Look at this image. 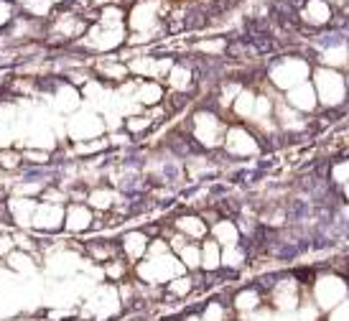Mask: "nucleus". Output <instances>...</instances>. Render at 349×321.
I'll return each instance as SVG.
<instances>
[{
    "label": "nucleus",
    "instance_id": "2",
    "mask_svg": "<svg viewBox=\"0 0 349 321\" xmlns=\"http://www.w3.org/2000/svg\"><path fill=\"white\" fill-rule=\"evenodd\" d=\"M321 46H341L344 41H346V36H344V31H326V34H321L319 39H316Z\"/></svg>",
    "mask_w": 349,
    "mask_h": 321
},
{
    "label": "nucleus",
    "instance_id": "1",
    "mask_svg": "<svg viewBox=\"0 0 349 321\" xmlns=\"http://www.w3.org/2000/svg\"><path fill=\"white\" fill-rule=\"evenodd\" d=\"M311 217V199H303V197H293L285 202V219L293 222V224H301Z\"/></svg>",
    "mask_w": 349,
    "mask_h": 321
}]
</instances>
